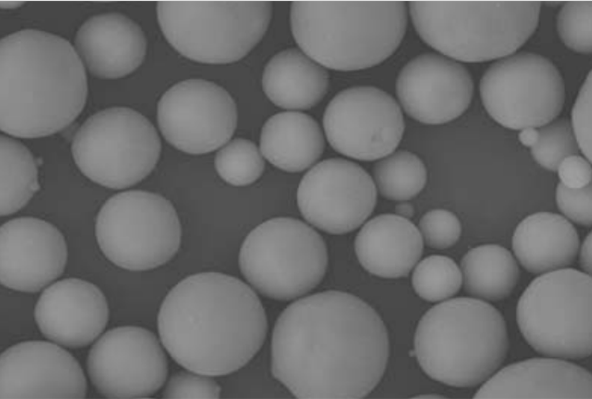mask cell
<instances>
[{"instance_id": "6da1fadb", "label": "cell", "mask_w": 592, "mask_h": 399, "mask_svg": "<svg viewBox=\"0 0 592 399\" xmlns=\"http://www.w3.org/2000/svg\"><path fill=\"white\" fill-rule=\"evenodd\" d=\"M388 357L381 317L346 292L301 298L284 309L274 326L271 370L297 398H363L381 380Z\"/></svg>"}, {"instance_id": "7a4b0ae2", "label": "cell", "mask_w": 592, "mask_h": 399, "mask_svg": "<svg viewBox=\"0 0 592 399\" xmlns=\"http://www.w3.org/2000/svg\"><path fill=\"white\" fill-rule=\"evenodd\" d=\"M157 324L170 356L206 376L242 368L267 332L265 310L252 288L218 272L190 275L176 284L161 304Z\"/></svg>"}, {"instance_id": "3957f363", "label": "cell", "mask_w": 592, "mask_h": 399, "mask_svg": "<svg viewBox=\"0 0 592 399\" xmlns=\"http://www.w3.org/2000/svg\"><path fill=\"white\" fill-rule=\"evenodd\" d=\"M85 67L71 43L24 29L0 41V128L19 138L61 131L87 99Z\"/></svg>"}, {"instance_id": "277c9868", "label": "cell", "mask_w": 592, "mask_h": 399, "mask_svg": "<svg viewBox=\"0 0 592 399\" xmlns=\"http://www.w3.org/2000/svg\"><path fill=\"white\" fill-rule=\"evenodd\" d=\"M293 37L319 65L339 71L373 67L399 47L407 26L402 1H297Z\"/></svg>"}, {"instance_id": "5b68a950", "label": "cell", "mask_w": 592, "mask_h": 399, "mask_svg": "<svg viewBox=\"0 0 592 399\" xmlns=\"http://www.w3.org/2000/svg\"><path fill=\"white\" fill-rule=\"evenodd\" d=\"M502 314L491 304L470 297L448 299L421 317L414 354L433 380L452 387H473L499 368L508 351Z\"/></svg>"}, {"instance_id": "8992f818", "label": "cell", "mask_w": 592, "mask_h": 399, "mask_svg": "<svg viewBox=\"0 0 592 399\" xmlns=\"http://www.w3.org/2000/svg\"><path fill=\"white\" fill-rule=\"evenodd\" d=\"M536 1H413L422 40L454 60L485 62L514 54L538 26Z\"/></svg>"}, {"instance_id": "52a82bcc", "label": "cell", "mask_w": 592, "mask_h": 399, "mask_svg": "<svg viewBox=\"0 0 592 399\" xmlns=\"http://www.w3.org/2000/svg\"><path fill=\"white\" fill-rule=\"evenodd\" d=\"M159 26L188 59L227 64L245 57L263 38L272 18L268 1H161Z\"/></svg>"}, {"instance_id": "ba28073f", "label": "cell", "mask_w": 592, "mask_h": 399, "mask_svg": "<svg viewBox=\"0 0 592 399\" xmlns=\"http://www.w3.org/2000/svg\"><path fill=\"white\" fill-rule=\"evenodd\" d=\"M591 276L561 268L536 277L520 296L516 319L538 353L563 359L591 354Z\"/></svg>"}, {"instance_id": "9c48e42d", "label": "cell", "mask_w": 592, "mask_h": 399, "mask_svg": "<svg viewBox=\"0 0 592 399\" xmlns=\"http://www.w3.org/2000/svg\"><path fill=\"white\" fill-rule=\"evenodd\" d=\"M328 263L322 237L304 222L269 219L245 238L239 253L243 276L262 295L287 301L302 296L322 280Z\"/></svg>"}, {"instance_id": "30bf717a", "label": "cell", "mask_w": 592, "mask_h": 399, "mask_svg": "<svg viewBox=\"0 0 592 399\" xmlns=\"http://www.w3.org/2000/svg\"><path fill=\"white\" fill-rule=\"evenodd\" d=\"M71 150L86 177L102 186L122 189L140 182L153 170L161 142L141 113L128 107H111L81 125Z\"/></svg>"}, {"instance_id": "8fae6325", "label": "cell", "mask_w": 592, "mask_h": 399, "mask_svg": "<svg viewBox=\"0 0 592 399\" xmlns=\"http://www.w3.org/2000/svg\"><path fill=\"white\" fill-rule=\"evenodd\" d=\"M95 230L104 255L131 271L163 265L181 242V225L171 202L142 190L110 197L97 215Z\"/></svg>"}, {"instance_id": "7c38bea8", "label": "cell", "mask_w": 592, "mask_h": 399, "mask_svg": "<svg viewBox=\"0 0 592 399\" xmlns=\"http://www.w3.org/2000/svg\"><path fill=\"white\" fill-rule=\"evenodd\" d=\"M479 90L487 113L513 130L550 123L565 101L560 71L548 58L531 52L514 53L494 62L484 72Z\"/></svg>"}, {"instance_id": "4fadbf2b", "label": "cell", "mask_w": 592, "mask_h": 399, "mask_svg": "<svg viewBox=\"0 0 592 399\" xmlns=\"http://www.w3.org/2000/svg\"><path fill=\"white\" fill-rule=\"evenodd\" d=\"M327 140L337 152L362 161L391 154L400 143L405 124L397 101L373 86L340 91L323 116Z\"/></svg>"}, {"instance_id": "5bb4252c", "label": "cell", "mask_w": 592, "mask_h": 399, "mask_svg": "<svg viewBox=\"0 0 592 399\" xmlns=\"http://www.w3.org/2000/svg\"><path fill=\"white\" fill-rule=\"evenodd\" d=\"M157 121L173 147L188 154H205L230 140L237 126V107L232 96L216 83L187 79L162 95Z\"/></svg>"}, {"instance_id": "9a60e30c", "label": "cell", "mask_w": 592, "mask_h": 399, "mask_svg": "<svg viewBox=\"0 0 592 399\" xmlns=\"http://www.w3.org/2000/svg\"><path fill=\"white\" fill-rule=\"evenodd\" d=\"M90 380L107 398H147L164 384L168 363L157 339L136 326L107 331L87 359Z\"/></svg>"}, {"instance_id": "2e32d148", "label": "cell", "mask_w": 592, "mask_h": 399, "mask_svg": "<svg viewBox=\"0 0 592 399\" xmlns=\"http://www.w3.org/2000/svg\"><path fill=\"white\" fill-rule=\"evenodd\" d=\"M377 201L371 176L357 163L330 158L313 166L301 179L297 204L303 217L330 234L358 228Z\"/></svg>"}, {"instance_id": "e0dca14e", "label": "cell", "mask_w": 592, "mask_h": 399, "mask_svg": "<svg viewBox=\"0 0 592 399\" xmlns=\"http://www.w3.org/2000/svg\"><path fill=\"white\" fill-rule=\"evenodd\" d=\"M87 382L78 361L46 341H24L0 358V399L85 398Z\"/></svg>"}, {"instance_id": "ac0fdd59", "label": "cell", "mask_w": 592, "mask_h": 399, "mask_svg": "<svg viewBox=\"0 0 592 399\" xmlns=\"http://www.w3.org/2000/svg\"><path fill=\"white\" fill-rule=\"evenodd\" d=\"M474 91L472 76L460 63L423 53L400 70L396 94L404 111L424 124H443L462 115Z\"/></svg>"}, {"instance_id": "d6986e66", "label": "cell", "mask_w": 592, "mask_h": 399, "mask_svg": "<svg viewBox=\"0 0 592 399\" xmlns=\"http://www.w3.org/2000/svg\"><path fill=\"white\" fill-rule=\"evenodd\" d=\"M67 261L62 233L51 223L15 218L0 229V281L5 287L37 292L58 278Z\"/></svg>"}, {"instance_id": "ffe728a7", "label": "cell", "mask_w": 592, "mask_h": 399, "mask_svg": "<svg viewBox=\"0 0 592 399\" xmlns=\"http://www.w3.org/2000/svg\"><path fill=\"white\" fill-rule=\"evenodd\" d=\"M41 333L70 348L92 343L108 322L109 309L102 291L78 278H67L47 287L34 312Z\"/></svg>"}, {"instance_id": "44dd1931", "label": "cell", "mask_w": 592, "mask_h": 399, "mask_svg": "<svg viewBox=\"0 0 592 399\" xmlns=\"http://www.w3.org/2000/svg\"><path fill=\"white\" fill-rule=\"evenodd\" d=\"M480 399H591L592 377L574 363L531 358L510 364L477 390Z\"/></svg>"}, {"instance_id": "7402d4cb", "label": "cell", "mask_w": 592, "mask_h": 399, "mask_svg": "<svg viewBox=\"0 0 592 399\" xmlns=\"http://www.w3.org/2000/svg\"><path fill=\"white\" fill-rule=\"evenodd\" d=\"M75 50L84 67L103 79L124 77L143 62L147 41L141 27L120 13L87 19L78 29Z\"/></svg>"}, {"instance_id": "603a6c76", "label": "cell", "mask_w": 592, "mask_h": 399, "mask_svg": "<svg viewBox=\"0 0 592 399\" xmlns=\"http://www.w3.org/2000/svg\"><path fill=\"white\" fill-rule=\"evenodd\" d=\"M360 264L373 275L399 278L409 274L423 252L418 228L397 214L370 219L355 238Z\"/></svg>"}, {"instance_id": "cb8c5ba5", "label": "cell", "mask_w": 592, "mask_h": 399, "mask_svg": "<svg viewBox=\"0 0 592 399\" xmlns=\"http://www.w3.org/2000/svg\"><path fill=\"white\" fill-rule=\"evenodd\" d=\"M512 248L527 271L542 274L564 268L574 261L579 236L565 217L551 212H537L517 225Z\"/></svg>"}, {"instance_id": "d4e9b609", "label": "cell", "mask_w": 592, "mask_h": 399, "mask_svg": "<svg viewBox=\"0 0 592 399\" xmlns=\"http://www.w3.org/2000/svg\"><path fill=\"white\" fill-rule=\"evenodd\" d=\"M327 71L302 51L290 48L267 62L262 87L267 98L284 109H310L327 92Z\"/></svg>"}, {"instance_id": "484cf974", "label": "cell", "mask_w": 592, "mask_h": 399, "mask_svg": "<svg viewBox=\"0 0 592 399\" xmlns=\"http://www.w3.org/2000/svg\"><path fill=\"white\" fill-rule=\"evenodd\" d=\"M324 137L311 116L286 111L271 116L260 134V151L275 167L287 172L309 168L322 155Z\"/></svg>"}, {"instance_id": "4316f807", "label": "cell", "mask_w": 592, "mask_h": 399, "mask_svg": "<svg viewBox=\"0 0 592 399\" xmlns=\"http://www.w3.org/2000/svg\"><path fill=\"white\" fill-rule=\"evenodd\" d=\"M462 282L467 294L481 300L508 297L519 279V268L509 250L485 244L469 250L461 260Z\"/></svg>"}, {"instance_id": "83f0119b", "label": "cell", "mask_w": 592, "mask_h": 399, "mask_svg": "<svg viewBox=\"0 0 592 399\" xmlns=\"http://www.w3.org/2000/svg\"><path fill=\"white\" fill-rule=\"evenodd\" d=\"M0 214L19 211L39 190L37 165L31 152L19 141L0 138Z\"/></svg>"}, {"instance_id": "f1b7e54d", "label": "cell", "mask_w": 592, "mask_h": 399, "mask_svg": "<svg viewBox=\"0 0 592 399\" xmlns=\"http://www.w3.org/2000/svg\"><path fill=\"white\" fill-rule=\"evenodd\" d=\"M373 177L383 197L401 202L421 192L427 181V171L417 155L399 150L381 158L374 165Z\"/></svg>"}, {"instance_id": "f546056e", "label": "cell", "mask_w": 592, "mask_h": 399, "mask_svg": "<svg viewBox=\"0 0 592 399\" xmlns=\"http://www.w3.org/2000/svg\"><path fill=\"white\" fill-rule=\"evenodd\" d=\"M462 273L449 257L430 255L421 260L412 274V286L418 296L439 302L454 296L461 288Z\"/></svg>"}, {"instance_id": "4dcf8cb0", "label": "cell", "mask_w": 592, "mask_h": 399, "mask_svg": "<svg viewBox=\"0 0 592 399\" xmlns=\"http://www.w3.org/2000/svg\"><path fill=\"white\" fill-rule=\"evenodd\" d=\"M265 167L263 155L250 140L237 138L227 142L217 152L215 168L219 176L233 186L255 182Z\"/></svg>"}, {"instance_id": "1f68e13d", "label": "cell", "mask_w": 592, "mask_h": 399, "mask_svg": "<svg viewBox=\"0 0 592 399\" xmlns=\"http://www.w3.org/2000/svg\"><path fill=\"white\" fill-rule=\"evenodd\" d=\"M537 143L531 147L535 161L550 171H557L561 161L578 154L579 147L570 122L566 118L539 127Z\"/></svg>"}, {"instance_id": "d6a6232c", "label": "cell", "mask_w": 592, "mask_h": 399, "mask_svg": "<svg viewBox=\"0 0 592 399\" xmlns=\"http://www.w3.org/2000/svg\"><path fill=\"white\" fill-rule=\"evenodd\" d=\"M591 1L566 2L557 16V31L561 41L571 50L590 54L591 38Z\"/></svg>"}, {"instance_id": "836d02e7", "label": "cell", "mask_w": 592, "mask_h": 399, "mask_svg": "<svg viewBox=\"0 0 592 399\" xmlns=\"http://www.w3.org/2000/svg\"><path fill=\"white\" fill-rule=\"evenodd\" d=\"M418 230L427 246L441 250L453 246L458 241L462 226L454 213L434 209L421 217Z\"/></svg>"}, {"instance_id": "e575fe53", "label": "cell", "mask_w": 592, "mask_h": 399, "mask_svg": "<svg viewBox=\"0 0 592 399\" xmlns=\"http://www.w3.org/2000/svg\"><path fill=\"white\" fill-rule=\"evenodd\" d=\"M219 385L206 375L195 372H178L168 381L164 398L215 399L220 397Z\"/></svg>"}, {"instance_id": "d590c367", "label": "cell", "mask_w": 592, "mask_h": 399, "mask_svg": "<svg viewBox=\"0 0 592 399\" xmlns=\"http://www.w3.org/2000/svg\"><path fill=\"white\" fill-rule=\"evenodd\" d=\"M591 184L582 188H568L559 183L556 188V203L559 210L573 222L590 227L591 213Z\"/></svg>"}, {"instance_id": "8d00e7d4", "label": "cell", "mask_w": 592, "mask_h": 399, "mask_svg": "<svg viewBox=\"0 0 592 399\" xmlns=\"http://www.w3.org/2000/svg\"><path fill=\"white\" fill-rule=\"evenodd\" d=\"M571 127L579 150L591 159V71L588 73L572 109Z\"/></svg>"}, {"instance_id": "74e56055", "label": "cell", "mask_w": 592, "mask_h": 399, "mask_svg": "<svg viewBox=\"0 0 592 399\" xmlns=\"http://www.w3.org/2000/svg\"><path fill=\"white\" fill-rule=\"evenodd\" d=\"M557 172L560 183L568 188H582L591 184L590 161L578 154L564 158Z\"/></svg>"}, {"instance_id": "f35d334b", "label": "cell", "mask_w": 592, "mask_h": 399, "mask_svg": "<svg viewBox=\"0 0 592 399\" xmlns=\"http://www.w3.org/2000/svg\"><path fill=\"white\" fill-rule=\"evenodd\" d=\"M580 266L585 273H591V233H589L580 250Z\"/></svg>"}, {"instance_id": "ab89813d", "label": "cell", "mask_w": 592, "mask_h": 399, "mask_svg": "<svg viewBox=\"0 0 592 399\" xmlns=\"http://www.w3.org/2000/svg\"><path fill=\"white\" fill-rule=\"evenodd\" d=\"M539 138V132L536 128H524L520 130L519 141L526 147H533Z\"/></svg>"}, {"instance_id": "60d3db41", "label": "cell", "mask_w": 592, "mask_h": 399, "mask_svg": "<svg viewBox=\"0 0 592 399\" xmlns=\"http://www.w3.org/2000/svg\"><path fill=\"white\" fill-rule=\"evenodd\" d=\"M395 210L397 215L406 219H410L414 215L413 206L405 201H401V203L396 206Z\"/></svg>"}, {"instance_id": "b9f144b4", "label": "cell", "mask_w": 592, "mask_h": 399, "mask_svg": "<svg viewBox=\"0 0 592 399\" xmlns=\"http://www.w3.org/2000/svg\"><path fill=\"white\" fill-rule=\"evenodd\" d=\"M21 4H22V2H1V6L4 9H6V8H16V7L20 6Z\"/></svg>"}, {"instance_id": "7bdbcfd3", "label": "cell", "mask_w": 592, "mask_h": 399, "mask_svg": "<svg viewBox=\"0 0 592 399\" xmlns=\"http://www.w3.org/2000/svg\"><path fill=\"white\" fill-rule=\"evenodd\" d=\"M418 398H442V396L440 395H422V396H417Z\"/></svg>"}]
</instances>
